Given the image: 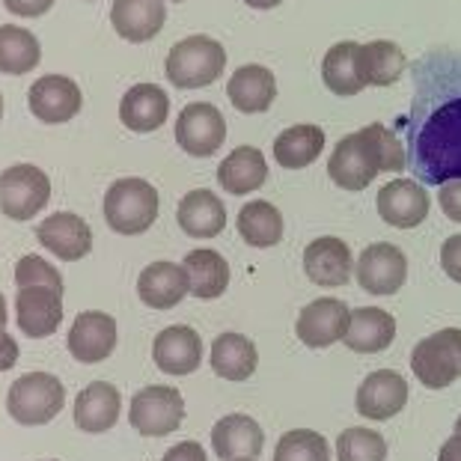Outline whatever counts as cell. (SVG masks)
Instances as JSON below:
<instances>
[{
    "mask_svg": "<svg viewBox=\"0 0 461 461\" xmlns=\"http://www.w3.org/2000/svg\"><path fill=\"white\" fill-rule=\"evenodd\" d=\"M405 164V149L396 134L387 125L372 122L337 143L328 158V176L342 191H366L378 173H402Z\"/></svg>",
    "mask_w": 461,
    "mask_h": 461,
    "instance_id": "cell-1",
    "label": "cell"
},
{
    "mask_svg": "<svg viewBox=\"0 0 461 461\" xmlns=\"http://www.w3.org/2000/svg\"><path fill=\"white\" fill-rule=\"evenodd\" d=\"M158 188L146 179H137V176L116 179L104 194V221L120 235H140L152 230V223L158 221Z\"/></svg>",
    "mask_w": 461,
    "mask_h": 461,
    "instance_id": "cell-2",
    "label": "cell"
},
{
    "mask_svg": "<svg viewBox=\"0 0 461 461\" xmlns=\"http://www.w3.org/2000/svg\"><path fill=\"white\" fill-rule=\"evenodd\" d=\"M167 81L179 90H203L214 84L227 68V51L212 36H188L167 54Z\"/></svg>",
    "mask_w": 461,
    "mask_h": 461,
    "instance_id": "cell-3",
    "label": "cell"
},
{
    "mask_svg": "<svg viewBox=\"0 0 461 461\" xmlns=\"http://www.w3.org/2000/svg\"><path fill=\"white\" fill-rule=\"evenodd\" d=\"M66 405L63 381L51 372H27L6 393V414L22 426H45Z\"/></svg>",
    "mask_w": 461,
    "mask_h": 461,
    "instance_id": "cell-4",
    "label": "cell"
},
{
    "mask_svg": "<svg viewBox=\"0 0 461 461\" xmlns=\"http://www.w3.org/2000/svg\"><path fill=\"white\" fill-rule=\"evenodd\" d=\"M411 369L417 381L429 390H444L461 378V330L444 328L431 337L420 339L414 355H411Z\"/></svg>",
    "mask_w": 461,
    "mask_h": 461,
    "instance_id": "cell-5",
    "label": "cell"
},
{
    "mask_svg": "<svg viewBox=\"0 0 461 461\" xmlns=\"http://www.w3.org/2000/svg\"><path fill=\"white\" fill-rule=\"evenodd\" d=\"M51 200V179L36 164H13L0 173V212L9 221H33Z\"/></svg>",
    "mask_w": 461,
    "mask_h": 461,
    "instance_id": "cell-6",
    "label": "cell"
},
{
    "mask_svg": "<svg viewBox=\"0 0 461 461\" xmlns=\"http://www.w3.org/2000/svg\"><path fill=\"white\" fill-rule=\"evenodd\" d=\"M131 426L143 438H167L182 426L185 420V399L176 387L152 384L137 390L131 399Z\"/></svg>",
    "mask_w": 461,
    "mask_h": 461,
    "instance_id": "cell-7",
    "label": "cell"
},
{
    "mask_svg": "<svg viewBox=\"0 0 461 461\" xmlns=\"http://www.w3.org/2000/svg\"><path fill=\"white\" fill-rule=\"evenodd\" d=\"M227 140V120L209 102H191L176 120V143L191 158H212Z\"/></svg>",
    "mask_w": 461,
    "mask_h": 461,
    "instance_id": "cell-8",
    "label": "cell"
},
{
    "mask_svg": "<svg viewBox=\"0 0 461 461\" xmlns=\"http://www.w3.org/2000/svg\"><path fill=\"white\" fill-rule=\"evenodd\" d=\"M355 277L360 283V289L369 292V295H378V298L396 295L408 280V259H405V253L390 241L369 244V248L360 253Z\"/></svg>",
    "mask_w": 461,
    "mask_h": 461,
    "instance_id": "cell-9",
    "label": "cell"
},
{
    "mask_svg": "<svg viewBox=\"0 0 461 461\" xmlns=\"http://www.w3.org/2000/svg\"><path fill=\"white\" fill-rule=\"evenodd\" d=\"M27 104L31 113L39 122L45 125H63L68 120H75L84 107L81 86L66 75H42L39 81L31 84L27 93Z\"/></svg>",
    "mask_w": 461,
    "mask_h": 461,
    "instance_id": "cell-10",
    "label": "cell"
},
{
    "mask_svg": "<svg viewBox=\"0 0 461 461\" xmlns=\"http://www.w3.org/2000/svg\"><path fill=\"white\" fill-rule=\"evenodd\" d=\"M66 348L77 363H86V366L107 360L116 348V319L102 310L81 312L68 328Z\"/></svg>",
    "mask_w": 461,
    "mask_h": 461,
    "instance_id": "cell-11",
    "label": "cell"
},
{
    "mask_svg": "<svg viewBox=\"0 0 461 461\" xmlns=\"http://www.w3.org/2000/svg\"><path fill=\"white\" fill-rule=\"evenodd\" d=\"M15 321L24 337L45 339L63 321V292L48 286H24L15 295Z\"/></svg>",
    "mask_w": 461,
    "mask_h": 461,
    "instance_id": "cell-12",
    "label": "cell"
},
{
    "mask_svg": "<svg viewBox=\"0 0 461 461\" xmlns=\"http://www.w3.org/2000/svg\"><path fill=\"white\" fill-rule=\"evenodd\" d=\"M39 244L54 253L63 262H77L93 250V230L81 214L75 212H54L36 230Z\"/></svg>",
    "mask_w": 461,
    "mask_h": 461,
    "instance_id": "cell-13",
    "label": "cell"
},
{
    "mask_svg": "<svg viewBox=\"0 0 461 461\" xmlns=\"http://www.w3.org/2000/svg\"><path fill=\"white\" fill-rule=\"evenodd\" d=\"M378 214L381 221L390 223L393 230H414L429 218V194L414 179H396L387 182L378 191Z\"/></svg>",
    "mask_w": 461,
    "mask_h": 461,
    "instance_id": "cell-14",
    "label": "cell"
},
{
    "mask_svg": "<svg viewBox=\"0 0 461 461\" xmlns=\"http://www.w3.org/2000/svg\"><path fill=\"white\" fill-rule=\"evenodd\" d=\"M348 307L339 298H319L310 301L301 310L295 333L307 348H328L346 337L348 328Z\"/></svg>",
    "mask_w": 461,
    "mask_h": 461,
    "instance_id": "cell-15",
    "label": "cell"
},
{
    "mask_svg": "<svg viewBox=\"0 0 461 461\" xmlns=\"http://www.w3.org/2000/svg\"><path fill=\"white\" fill-rule=\"evenodd\" d=\"M303 271L316 286H346L355 271V259H351L348 244L337 239V235H321V239L310 241L303 250Z\"/></svg>",
    "mask_w": 461,
    "mask_h": 461,
    "instance_id": "cell-16",
    "label": "cell"
},
{
    "mask_svg": "<svg viewBox=\"0 0 461 461\" xmlns=\"http://www.w3.org/2000/svg\"><path fill=\"white\" fill-rule=\"evenodd\" d=\"M357 414L366 420H390L408 405V381L393 369H378L357 387Z\"/></svg>",
    "mask_w": 461,
    "mask_h": 461,
    "instance_id": "cell-17",
    "label": "cell"
},
{
    "mask_svg": "<svg viewBox=\"0 0 461 461\" xmlns=\"http://www.w3.org/2000/svg\"><path fill=\"white\" fill-rule=\"evenodd\" d=\"M155 366L167 375H191L203 363V339L200 333L188 325L164 328L152 342Z\"/></svg>",
    "mask_w": 461,
    "mask_h": 461,
    "instance_id": "cell-18",
    "label": "cell"
},
{
    "mask_svg": "<svg viewBox=\"0 0 461 461\" xmlns=\"http://www.w3.org/2000/svg\"><path fill=\"white\" fill-rule=\"evenodd\" d=\"M170 116V95L158 84H134L120 102V122L134 134L158 131Z\"/></svg>",
    "mask_w": 461,
    "mask_h": 461,
    "instance_id": "cell-19",
    "label": "cell"
},
{
    "mask_svg": "<svg viewBox=\"0 0 461 461\" xmlns=\"http://www.w3.org/2000/svg\"><path fill=\"white\" fill-rule=\"evenodd\" d=\"M265 447V431L248 414H227L212 429V449L221 461L259 458Z\"/></svg>",
    "mask_w": 461,
    "mask_h": 461,
    "instance_id": "cell-20",
    "label": "cell"
},
{
    "mask_svg": "<svg viewBox=\"0 0 461 461\" xmlns=\"http://www.w3.org/2000/svg\"><path fill=\"white\" fill-rule=\"evenodd\" d=\"M227 95L235 111L241 113H265L277 99V77L268 66L248 63L230 75Z\"/></svg>",
    "mask_w": 461,
    "mask_h": 461,
    "instance_id": "cell-21",
    "label": "cell"
},
{
    "mask_svg": "<svg viewBox=\"0 0 461 461\" xmlns=\"http://www.w3.org/2000/svg\"><path fill=\"white\" fill-rule=\"evenodd\" d=\"M167 22L164 0H113L111 6V24L125 42H149L161 33Z\"/></svg>",
    "mask_w": 461,
    "mask_h": 461,
    "instance_id": "cell-22",
    "label": "cell"
},
{
    "mask_svg": "<svg viewBox=\"0 0 461 461\" xmlns=\"http://www.w3.org/2000/svg\"><path fill=\"white\" fill-rule=\"evenodd\" d=\"M122 408L120 390L107 381H93L75 399V426L86 435H104L116 426Z\"/></svg>",
    "mask_w": 461,
    "mask_h": 461,
    "instance_id": "cell-23",
    "label": "cell"
},
{
    "mask_svg": "<svg viewBox=\"0 0 461 461\" xmlns=\"http://www.w3.org/2000/svg\"><path fill=\"white\" fill-rule=\"evenodd\" d=\"M396 339V319L381 307H360L348 312V328L342 342L357 355H378Z\"/></svg>",
    "mask_w": 461,
    "mask_h": 461,
    "instance_id": "cell-24",
    "label": "cell"
},
{
    "mask_svg": "<svg viewBox=\"0 0 461 461\" xmlns=\"http://www.w3.org/2000/svg\"><path fill=\"white\" fill-rule=\"evenodd\" d=\"M176 221L191 239H214L227 227V209H223L218 194H212L209 188H194L182 197L179 209H176Z\"/></svg>",
    "mask_w": 461,
    "mask_h": 461,
    "instance_id": "cell-25",
    "label": "cell"
},
{
    "mask_svg": "<svg viewBox=\"0 0 461 461\" xmlns=\"http://www.w3.org/2000/svg\"><path fill=\"white\" fill-rule=\"evenodd\" d=\"M137 295L152 310H173L188 295V277H185L182 265L167 259L146 265L137 277Z\"/></svg>",
    "mask_w": 461,
    "mask_h": 461,
    "instance_id": "cell-26",
    "label": "cell"
},
{
    "mask_svg": "<svg viewBox=\"0 0 461 461\" xmlns=\"http://www.w3.org/2000/svg\"><path fill=\"white\" fill-rule=\"evenodd\" d=\"M182 271L188 277V292L200 301L221 298L230 286V262L218 250L200 248L182 259Z\"/></svg>",
    "mask_w": 461,
    "mask_h": 461,
    "instance_id": "cell-27",
    "label": "cell"
},
{
    "mask_svg": "<svg viewBox=\"0 0 461 461\" xmlns=\"http://www.w3.org/2000/svg\"><path fill=\"white\" fill-rule=\"evenodd\" d=\"M268 179V161L257 146H239L218 167V182L223 191H230L232 197H244L262 188Z\"/></svg>",
    "mask_w": 461,
    "mask_h": 461,
    "instance_id": "cell-28",
    "label": "cell"
},
{
    "mask_svg": "<svg viewBox=\"0 0 461 461\" xmlns=\"http://www.w3.org/2000/svg\"><path fill=\"white\" fill-rule=\"evenodd\" d=\"M209 363L214 375L223 381H248L259 366V351L244 333H221L212 342Z\"/></svg>",
    "mask_w": 461,
    "mask_h": 461,
    "instance_id": "cell-29",
    "label": "cell"
},
{
    "mask_svg": "<svg viewBox=\"0 0 461 461\" xmlns=\"http://www.w3.org/2000/svg\"><path fill=\"white\" fill-rule=\"evenodd\" d=\"M405 51L390 42V39H375L357 48V72L363 86H390L405 72Z\"/></svg>",
    "mask_w": 461,
    "mask_h": 461,
    "instance_id": "cell-30",
    "label": "cell"
},
{
    "mask_svg": "<svg viewBox=\"0 0 461 461\" xmlns=\"http://www.w3.org/2000/svg\"><path fill=\"white\" fill-rule=\"evenodd\" d=\"M325 149V131L319 125H292L274 140V158L286 170H303Z\"/></svg>",
    "mask_w": 461,
    "mask_h": 461,
    "instance_id": "cell-31",
    "label": "cell"
},
{
    "mask_svg": "<svg viewBox=\"0 0 461 461\" xmlns=\"http://www.w3.org/2000/svg\"><path fill=\"white\" fill-rule=\"evenodd\" d=\"M235 227H239V235L250 244V248L265 250V248L280 244V239H283V214H280L277 205H271L268 200H253L248 205H241Z\"/></svg>",
    "mask_w": 461,
    "mask_h": 461,
    "instance_id": "cell-32",
    "label": "cell"
},
{
    "mask_svg": "<svg viewBox=\"0 0 461 461\" xmlns=\"http://www.w3.org/2000/svg\"><path fill=\"white\" fill-rule=\"evenodd\" d=\"M357 48L360 42H337L321 60V81L333 95H357L363 90L357 72Z\"/></svg>",
    "mask_w": 461,
    "mask_h": 461,
    "instance_id": "cell-33",
    "label": "cell"
},
{
    "mask_svg": "<svg viewBox=\"0 0 461 461\" xmlns=\"http://www.w3.org/2000/svg\"><path fill=\"white\" fill-rule=\"evenodd\" d=\"M42 60L39 39L15 24H0V72L4 75H27Z\"/></svg>",
    "mask_w": 461,
    "mask_h": 461,
    "instance_id": "cell-34",
    "label": "cell"
},
{
    "mask_svg": "<svg viewBox=\"0 0 461 461\" xmlns=\"http://www.w3.org/2000/svg\"><path fill=\"white\" fill-rule=\"evenodd\" d=\"M274 461H330V447L319 431L292 429L277 440Z\"/></svg>",
    "mask_w": 461,
    "mask_h": 461,
    "instance_id": "cell-35",
    "label": "cell"
},
{
    "mask_svg": "<svg viewBox=\"0 0 461 461\" xmlns=\"http://www.w3.org/2000/svg\"><path fill=\"white\" fill-rule=\"evenodd\" d=\"M387 440L372 429H346L337 438V461H384Z\"/></svg>",
    "mask_w": 461,
    "mask_h": 461,
    "instance_id": "cell-36",
    "label": "cell"
},
{
    "mask_svg": "<svg viewBox=\"0 0 461 461\" xmlns=\"http://www.w3.org/2000/svg\"><path fill=\"white\" fill-rule=\"evenodd\" d=\"M15 286L24 289V286H48V289H57L63 292V277L60 271L54 268L51 262L36 257V253H27L15 262Z\"/></svg>",
    "mask_w": 461,
    "mask_h": 461,
    "instance_id": "cell-37",
    "label": "cell"
},
{
    "mask_svg": "<svg viewBox=\"0 0 461 461\" xmlns=\"http://www.w3.org/2000/svg\"><path fill=\"white\" fill-rule=\"evenodd\" d=\"M438 203H440V212H444L449 221L461 223V179H453V182L440 185Z\"/></svg>",
    "mask_w": 461,
    "mask_h": 461,
    "instance_id": "cell-38",
    "label": "cell"
},
{
    "mask_svg": "<svg viewBox=\"0 0 461 461\" xmlns=\"http://www.w3.org/2000/svg\"><path fill=\"white\" fill-rule=\"evenodd\" d=\"M440 268L447 271L449 280L461 283V232L458 235H449L440 248Z\"/></svg>",
    "mask_w": 461,
    "mask_h": 461,
    "instance_id": "cell-39",
    "label": "cell"
},
{
    "mask_svg": "<svg viewBox=\"0 0 461 461\" xmlns=\"http://www.w3.org/2000/svg\"><path fill=\"white\" fill-rule=\"evenodd\" d=\"M6 13L22 15V18H39L54 6V0H4Z\"/></svg>",
    "mask_w": 461,
    "mask_h": 461,
    "instance_id": "cell-40",
    "label": "cell"
},
{
    "mask_svg": "<svg viewBox=\"0 0 461 461\" xmlns=\"http://www.w3.org/2000/svg\"><path fill=\"white\" fill-rule=\"evenodd\" d=\"M161 461H209V458H205L200 440H182V444L167 449V456Z\"/></svg>",
    "mask_w": 461,
    "mask_h": 461,
    "instance_id": "cell-41",
    "label": "cell"
},
{
    "mask_svg": "<svg viewBox=\"0 0 461 461\" xmlns=\"http://www.w3.org/2000/svg\"><path fill=\"white\" fill-rule=\"evenodd\" d=\"M18 342L9 337L6 328H0V372H6V369H13L15 366V360H18Z\"/></svg>",
    "mask_w": 461,
    "mask_h": 461,
    "instance_id": "cell-42",
    "label": "cell"
},
{
    "mask_svg": "<svg viewBox=\"0 0 461 461\" xmlns=\"http://www.w3.org/2000/svg\"><path fill=\"white\" fill-rule=\"evenodd\" d=\"M438 461H461V435L458 431L453 438L444 440V447H440V453H438Z\"/></svg>",
    "mask_w": 461,
    "mask_h": 461,
    "instance_id": "cell-43",
    "label": "cell"
},
{
    "mask_svg": "<svg viewBox=\"0 0 461 461\" xmlns=\"http://www.w3.org/2000/svg\"><path fill=\"white\" fill-rule=\"evenodd\" d=\"M250 9H274V6H280L283 0H244Z\"/></svg>",
    "mask_w": 461,
    "mask_h": 461,
    "instance_id": "cell-44",
    "label": "cell"
},
{
    "mask_svg": "<svg viewBox=\"0 0 461 461\" xmlns=\"http://www.w3.org/2000/svg\"><path fill=\"white\" fill-rule=\"evenodd\" d=\"M6 321H9V312H6V298L0 295V328H6Z\"/></svg>",
    "mask_w": 461,
    "mask_h": 461,
    "instance_id": "cell-45",
    "label": "cell"
},
{
    "mask_svg": "<svg viewBox=\"0 0 461 461\" xmlns=\"http://www.w3.org/2000/svg\"><path fill=\"white\" fill-rule=\"evenodd\" d=\"M0 120H4V95H0Z\"/></svg>",
    "mask_w": 461,
    "mask_h": 461,
    "instance_id": "cell-46",
    "label": "cell"
},
{
    "mask_svg": "<svg viewBox=\"0 0 461 461\" xmlns=\"http://www.w3.org/2000/svg\"><path fill=\"white\" fill-rule=\"evenodd\" d=\"M456 431H458V435H461V417L456 420Z\"/></svg>",
    "mask_w": 461,
    "mask_h": 461,
    "instance_id": "cell-47",
    "label": "cell"
},
{
    "mask_svg": "<svg viewBox=\"0 0 461 461\" xmlns=\"http://www.w3.org/2000/svg\"><path fill=\"white\" fill-rule=\"evenodd\" d=\"M232 461H257V458H232Z\"/></svg>",
    "mask_w": 461,
    "mask_h": 461,
    "instance_id": "cell-48",
    "label": "cell"
},
{
    "mask_svg": "<svg viewBox=\"0 0 461 461\" xmlns=\"http://www.w3.org/2000/svg\"><path fill=\"white\" fill-rule=\"evenodd\" d=\"M173 4H182V0H173Z\"/></svg>",
    "mask_w": 461,
    "mask_h": 461,
    "instance_id": "cell-49",
    "label": "cell"
}]
</instances>
